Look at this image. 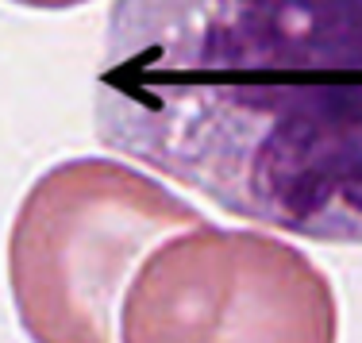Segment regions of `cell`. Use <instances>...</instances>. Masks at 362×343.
<instances>
[{
    "instance_id": "1",
    "label": "cell",
    "mask_w": 362,
    "mask_h": 343,
    "mask_svg": "<svg viewBox=\"0 0 362 343\" xmlns=\"http://www.w3.org/2000/svg\"><path fill=\"white\" fill-rule=\"evenodd\" d=\"M93 127L239 220L362 247V0H116Z\"/></svg>"
},
{
    "instance_id": "2",
    "label": "cell",
    "mask_w": 362,
    "mask_h": 343,
    "mask_svg": "<svg viewBox=\"0 0 362 343\" xmlns=\"http://www.w3.org/2000/svg\"><path fill=\"white\" fill-rule=\"evenodd\" d=\"M201 209L119 158H66L31 182L8 231V289L31 343H119L139 262Z\"/></svg>"
},
{
    "instance_id": "3",
    "label": "cell",
    "mask_w": 362,
    "mask_h": 343,
    "mask_svg": "<svg viewBox=\"0 0 362 343\" xmlns=\"http://www.w3.org/2000/svg\"><path fill=\"white\" fill-rule=\"evenodd\" d=\"M119 343H339V301L300 247L262 228H185L139 262Z\"/></svg>"
},
{
    "instance_id": "4",
    "label": "cell",
    "mask_w": 362,
    "mask_h": 343,
    "mask_svg": "<svg viewBox=\"0 0 362 343\" xmlns=\"http://www.w3.org/2000/svg\"><path fill=\"white\" fill-rule=\"evenodd\" d=\"M20 8H35V12H70V8H81L89 0H12Z\"/></svg>"
}]
</instances>
